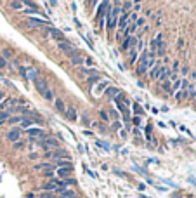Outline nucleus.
Segmentation results:
<instances>
[{
    "instance_id": "79ce46f5",
    "label": "nucleus",
    "mask_w": 196,
    "mask_h": 198,
    "mask_svg": "<svg viewBox=\"0 0 196 198\" xmlns=\"http://www.w3.org/2000/svg\"><path fill=\"white\" fill-rule=\"evenodd\" d=\"M85 63H87V64H94V61H92L90 57H85Z\"/></svg>"
},
{
    "instance_id": "a18cd8bd",
    "label": "nucleus",
    "mask_w": 196,
    "mask_h": 198,
    "mask_svg": "<svg viewBox=\"0 0 196 198\" xmlns=\"http://www.w3.org/2000/svg\"><path fill=\"white\" fill-rule=\"evenodd\" d=\"M0 99H4V94H0Z\"/></svg>"
},
{
    "instance_id": "37998d69",
    "label": "nucleus",
    "mask_w": 196,
    "mask_h": 198,
    "mask_svg": "<svg viewBox=\"0 0 196 198\" xmlns=\"http://www.w3.org/2000/svg\"><path fill=\"white\" fill-rule=\"evenodd\" d=\"M52 176H54V172H50V170L45 172V177H52Z\"/></svg>"
},
{
    "instance_id": "6ab92c4d",
    "label": "nucleus",
    "mask_w": 196,
    "mask_h": 198,
    "mask_svg": "<svg viewBox=\"0 0 196 198\" xmlns=\"http://www.w3.org/2000/svg\"><path fill=\"white\" fill-rule=\"evenodd\" d=\"M59 198H78V196H76V193H75L73 190H66V191H64V193L61 195Z\"/></svg>"
},
{
    "instance_id": "dca6fc26",
    "label": "nucleus",
    "mask_w": 196,
    "mask_h": 198,
    "mask_svg": "<svg viewBox=\"0 0 196 198\" xmlns=\"http://www.w3.org/2000/svg\"><path fill=\"white\" fill-rule=\"evenodd\" d=\"M54 104H56V110H57V111H61V113L66 111V106H64V103L61 101V99H54Z\"/></svg>"
},
{
    "instance_id": "b1692460",
    "label": "nucleus",
    "mask_w": 196,
    "mask_h": 198,
    "mask_svg": "<svg viewBox=\"0 0 196 198\" xmlns=\"http://www.w3.org/2000/svg\"><path fill=\"white\" fill-rule=\"evenodd\" d=\"M23 2H11V7L14 9V11H21V9H23Z\"/></svg>"
},
{
    "instance_id": "cd10ccee",
    "label": "nucleus",
    "mask_w": 196,
    "mask_h": 198,
    "mask_svg": "<svg viewBox=\"0 0 196 198\" xmlns=\"http://www.w3.org/2000/svg\"><path fill=\"white\" fill-rule=\"evenodd\" d=\"M2 54H4V56H2V57H4L5 61H7L9 57L12 56V49H4V52H2Z\"/></svg>"
},
{
    "instance_id": "bb28decb",
    "label": "nucleus",
    "mask_w": 196,
    "mask_h": 198,
    "mask_svg": "<svg viewBox=\"0 0 196 198\" xmlns=\"http://www.w3.org/2000/svg\"><path fill=\"white\" fill-rule=\"evenodd\" d=\"M42 96L45 97V99H49V101H52V99H54V94H52V90H50V89H47L45 92L42 94Z\"/></svg>"
},
{
    "instance_id": "a211bd4d",
    "label": "nucleus",
    "mask_w": 196,
    "mask_h": 198,
    "mask_svg": "<svg viewBox=\"0 0 196 198\" xmlns=\"http://www.w3.org/2000/svg\"><path fill=\"white\" fill-rule=\"evenodd\" d=\"M56 165L59 169H68V167H73L71 165V162H68V160H57L56 162Z\"/></svg>"
},
{
    "instance_id": "f257e3e1",
    "label": "nucleus",
    "mask_w": 196,
    "mask_h": 198,
    "mask_svg": "<svg viewBox=\"0 0 196 198\" xmlns=\"http://www.w3.org/2000/svg\"><path fill=\"white\" fill-rule=\"evenodd\" d=\"M120 4H116L113 9L110 11V14H108V28L110 30H113L115 26L118 24V14H120V7H118Z\"/></svg>"
},
{
    "instance_id": "9d476101",
    "label": "nucleus",
    "mask_w": 196,
    "mask_h": 198,
    "mask_svg": "<svg viewBox=\"0 0 196 198\" xmlns=\"http://www.w3.org/2000/svg\"><path fill=\"white\" fill-rule=\"evenodd\" d=\"M49 157L50 158H61V160H66L68 158V155H66V151H63V150H57V151H54V153H49Z\"/></svg>"
},
{
    "instance_id": "4c0bfd02",
    "label": "nucleus",
    "mask_w": 196,
    "mask_h": 198,
    "mask_svg": "<svg viewBox=\"0 0 196 198\" xmlns=\"http://www.w3.org/2000/svg\"><path fill=\"white\" fill-rule=\"evenodd\" d=\"M85 125H90V120H89V116H83V120H82Z\"/></svg>"
},
{
    "instance_id": "a19ab883",
    "label": "nucleus",
    "mask_w": 196,
    "mask_h": 198,
    "mask_svg": "<svg viewBox=\"0 0 196 198\" xmlns=\"http://www.w3.org/2000/svg\"><path fill=\"white\" fill-rule=\"evenodd\" d=\"M179 70V63H173V66H172V71H177Z\"/></svg>"
},
{
    "instance_id": "aec40b11",
    "label": "nucleus",
    "mask_w": 196,
    "mask_h": 198,
    "mask_svg": "<svg viewBox=\"0 0 196 198\" xmlns=\"http://www.w3.org/2000/svg\"><path fill=\"white\" fill-rule=\"evenodd\" d=\"M24 78H31V80H35V78H37V70L30 68V70L26 71V75H24Z\"/></svg>"
},
{
    "instance_id": "412c9836",
    "label": "nucleus",
    "mask_w": 196,
    "mask_h": 198,
    "mask_svg": "<svg viewBox=\"0 0 196 198\" xmlns=\"http://www.w3.org/2000/svg\"><path fill=\"white\" fill-rule=\"evenodd\" d=\"M83 73H87V75H90V77H95V75H99V71L97 70H94V68H83Z\"/></svg>"
},
{
    "instance_id": "7ed1b4c3",
    "label": "nucleus",
    "mask_w": 196,
    "mask_h": 198,
    "mask_svg": "<svg viewBox=\"0 0 196 198\" xmlns=\"http://www.w3.org/2000/svg\"><path fill=\"white\" fill-rule=\"evenodd\" d=\"M33 82H35V87H37V90H38L40 94H44L47 89H49V87H47V80H45V78H42V77H37V78H35Z\"/></svg>"
},
{
    "instance_id": "473e14b6",
    "label": "nucleus",
    "mask_w": 196,
    "mask_h": 198,
    "mask_svg": "<svg viewBox=\"0 0 196 198\" xmlns=\"http://www.w3.org/2000/svg\"><path fill=\"white\" fill-rule=\"evenodd\" d=\"M130 59H132V63H136V59H137V51L136 49H130Z\"/></svg>"
},
{
    "instance_id": "f3484780",
    "label": "nucleus",
    "mask_w": 196,
    "mask_h": 198,
    "mask_svg": "<svg viewBox=\"0 0 196 198\" xmlns=\"http://www.w3.org/2000/svg\"><path fill=\"white\" fill-rule=\"evenodd\" d=\"M73 167H68V169H57V176L59 177H66L68 174H71Z\"/></svg>"
},
{
    "instance_id": "f8f14e48",
    "label": "nucleus",
    "mask_w": 196,
    "mask_h": 198,
    "mask_svg": "<svg viewBox=\"0 0 196 198\" xmlns=\"http://www.w3.org/2000/svg\"><path fill=\"white\" fill-rule=\"evenodd\" d=\"M64 115L68 116L70 120H71V122H76V118H78V115H76V111H75V108H71V106H70L68 110H66V111H64Z\"/></svg>"
},
{
    "instance_id": "9b49d317",
    "label": "nucleus",
    "mask_w": 196,
    "mask_h": 198,
    "mask_svg": "<svg viewBox=\"0 0 196 198\" xmlns=\"http://www.w3.org/2000/svg\"><path fill=\"white\" fill-rule=\"evenodd\" d=\"M170 75H172V71L167 70V68H162V71H160V75H158V82H165Z\"/></svg>"
},
{
    "instance_id": "ddd939ff",
    "label": "nucleus",
    "mask_w": 196,
    "mask_h": 198,
    "mask_svg": "<svg viewBox=\"0 0 196 198\" xmlns=\"http://www.w3.org/2000/svg\"><path fill=\"white\" fill-rule=\"evenodd\" d=\"M134 44H136V38H134V37H127V38H125V42H123V51L130 49Z\"/></svg>"
},
{
    "instance_id": "4468645a",
    "label": "nucleus",
    "mask_w": 196,
    "mask_h": 198,
    "mask_svg": "<svg viewBox=\"0 0 196 198\" xmlns=\"http://www.w3.org/2000/svg\"><path fill=\"white\" fill-rule=\"evenodd\" d=\"M35 122H40V120H31V118H23L21 120V125L23 127H26V129H31V125H33Z\"/></svg>"
},
{
    "instance_id": "0eeeda50",
    "label": "nucleus",
    "mask_w": 196,
    "mask_h": 198,
    "mask_svg": "<svg viewBox=\"0 0 196 198\" xmlns=\"http://www.w3.org/2000/svg\"><path fill=\"white\" fill-rule=\"evenodd\" d=\"M49 21H42V19H35V18H30L26 21V26L30 28H35V26H44V24H47Z\"/></svg>"
},
{
    "instance_id": "393cba45",
    "label": "nucleus",
    "mask_w": 196,
    "mask_h": 198,
    "mask_svg": "<svg viewBox=\"0 0 196 198\" xmlns=\"http://www.w3.org/2000/svg\"><path fill=\"white\" fill-rule=\"evenodd\" d=\"M121 7H123V9H120V11H123V14H127V11L130 7H134V4H132V2H123V4H121Z\"/></svg>"
},
{
    "instance_id": "ea45409f",
    "label": "nucleus",
    "mask_w": 196,
    "mask_h": 198,
    "mask_svg": "<svg viewBox=\"0 0 196 198\" xmlns=\"http://www.w3.org/2000/svg\"><path fill=\"white\" fill-rule=\"evenodd\" d=\"M21 146H23V144H21V142H14V150H19V148H21Z\"/></svg>"
},
{
    "instance_id": "20e7f679",
    "label": "nucleus",
    "mask_w": 196,
    "mask_h": 198,
    "mask_svg": "<svg viewBox=\"0 0 196 198\" xmlns=\"http://www.w3.org/2000/svg\"><path fill=\"white\" fill-rule=\"evenodd\" d=\"M49 35H52V38L54 40H57V42H66V37H64V33L63 31H59V30H56V28H49Z\"/></svg>"
},
{
    "instance_id": "c03bdc74",
    "label": "nucleus",
    "mask_w": 196,
    "mask_h": 198,
    "mask_svg": "<svg viewBox=\"0 0 196 198\" xmlns=\"http://www.w3.org/2000/svg\"><path fill=\"white\" fill-rule=\"evenodd\" d=\"M139 9H141V5H139V4H134V11L137 12V11H139Z\"/></svg>"
},
{
    "instance_id": "2f4dec72",
    "label": "nucleus",
    "mask_w": 196,
    "mask_h": 198,
    "mask_svg": "<svg viewBox=\"0 0 196 198\" xmlns=\"http://www.w3.org/2000/svg\"><path fill=\"white\" fill-rule=\"evenodd\" d=\"M144 23H146L144 18H137V21L134 23V24H136V28H139V26H144Z\"/></svg>"
},
{
    "instance_id": "c85d7f7f",
    "label": "nucleus",
    "mask_w": 196,
    "mask_h": 198,
    "mask_svg": "<svg viewBox=\"0 0 196 198\" xmlns=\"http://www.w3.org/2000/svg\"><path fill=\"white\" fill-rule=\"evenodd\" d=\"M134 31H136V24H134V23H132V24H128V26L125 28V33H127V35L134 33Z\"/></svg>"
},
{
    "instance_id": "5701e85b",
    "label": "nucleus",
    "mask_w": 196,
    "mask_h": 198,
    "mask_svg": "<svg viewBox=\"0 0 196 198\" xmlns=\"http://www.w3.org/2000/svg\"><path fill=\"white\" fill-rule=\"evenodd\" d=\"M106 87H108V83H106V82L99 83V85H97V87H95V89H94V90H95L94 94H95V96H99V94H101V90H102V89H106Z\"/></svg>"
},
{
    "instance_id": "a878e982",
    "label": "nucleus",
    "mask_w": 196,
    "mask_h": 198,
    "mask_svg": "<svg viewBox=\"0 0 196 198\" xmlns=\"http://www.w3.org/2000/svg\"><path fill=\"white\" fill-rule=\"evenodd\" d=\"M83 63H85V59H83V57H80V56L71 57V64H83Z\"/></svg>"
},
{
    "instance_id": "72a5a7b5",
    "label": "nucleus",
    "mask_w": 196,
    "mask_h": 198,
    "mask_svg": "<svg viewBox=\"0 0 196 198\" xmlns=\"http://www.w3.org/2000/svg\"><path fill=\"white\" fill-rule=\"evenodd\" d=\"M21 120H23L21 116H11V118H9L7 122H9V123H18V122H21Z\"/></svg>"
},
{
    "instance_id": "f03ea898",
    "label": "nucleus",
    "mask_w": 196,
    "mask_h": 198,
    "mask_svg": "<svg viewBox=\"0 0 196 198\" xmlns=\"http://www.w3.org/2000/svg\"><path fill=\"white\" fill-rule=\"evenodd\" d=\"M57 49H59V51H63V52H66L70 57L78 56V51H76V49L70 44V42H59V44H57Z\"/></svg>"
},
{
    "instance_id": "c9c22d12",
    "label": "nucleus",
    "mask_w": 196,
    "mask_h": 198,
    "mask_svg": "<svg viewBox=\"0 0 196 198\" xmlns=\"http://www.w3.org/2000/svg\"><path fill=\"white\" fill-rule=\"evenodd\" d=\"M99 115H101V118L104 120V122H110V118H108V113H106V111H101Z\"/></svg>"
},
{
    "instance_id": "4be33fe9",
    "label": "nucleus",
    "mask_w": 196,
    "mask_h": 198,
    "mask_svg": "<svg viewBox=\"0 0 196 198\" xmlns=\"http://www.w3.org/2000/svg\"><path fill=\"white\" fill-rule=\"evenodd\" d=\"M35 169H37V170H42V169L50 170V169H52V165H50V163H38V165H35Z\"/></svg>"
},
{
    "instance_id": "2eb2a0df",
    "label": "nucleus",
    "mask_w": 196,
    "mask_h": 198,
    "mask_svg": "<svg viewBox=\"0 0 196 198\" xmlns=\"http://www.w3.org/2000/svg\"><path fill=\"white\" fill-rule=\"evenodd\" d=\"M120 96V89L116 87H108V97H118Z\"/></svg>"
},
{
    "instance_id": "f704fd0d",
    "label": "nucleus",
    "mask_w": 196,
    "mask_h": 198,
    "mask_svg": "<svg viewBox=\"0 0 196 198\" xmlns=\"http://www.w3.org/2000/svg\"><path fill=\"white\" fill-rule=\"evenodd\" d=\"M5 66H7V61H5V59H4V57L0 56V70H4V68H5Z\"/></svg>"
},
{
    "instance_id": "423d86ee",
    "label": "nucleus",
    "mask_w": 196,
    "mask_h": 198,
    "mask_svg": "<svg viewBox=\"0 0 196 198\" xmlns=\"http://www.w3.org/2000/svg\"><path fill=\"white\" fill-rule=\"evenodd\" d=\"M162 63L160 61H155V64L151 66V71H149V78H158V75H160V71H162Z\"/></svg>"
},
{
    "instance_id": "1a4fd4ad",
    "label": "nucleus",
    "mask_w": 196,
    "mask_h": 198,
    "mask_svg": "<svg viewBox=\"0 0 196 198\" xmlns=\"http://www.w3.org/2000/svg\"><path fill=\"white\" fill-rule=\"evenodd\" d=\"M19 137H21V131H19V129H12V131L7 134V139L12 141V142H18Z\"/></svg>"
},
{
    "instance_id": "c756f323",
    "label": "nucleus",
    "mask_w": 196,
    "mask_h": 198,
    "mask_svg": "<svg viewBox=\"0 0 196 198\" xmlns=\"http://www.w3.org/2000/svg\"><path fill=\"white\" fill-rule=\"evenodd\" d=\"M162 87H163V90H167V92H170V90H172V85H170V82H168V80L162 82Z\"/></svg>"
},
{
    "instance_id": "e433bc0d",
    "label": "nucleus",
    "mask_w": 196,
    "mask_h": 198,
    "mask_svg": "<svg viewBox=\"0 0 196 198\" xmlns=\"http://www.w3.org/2000/svg\"><path fill=\"white\" fill-rule=\"evenodd\" d=\"M99 78H101V77H99V75H95V77H90V78H89V82H90V83H95V82H97Z\"/></svg>"
},
{
    "instance_id": "6e6552de",
    "label": "nucleus",
    "mask_w": 196,
    "mask_h": 198,
    "mask_svg": "<svg viewBox=\"0 0 196 198\" xmlns=\"http://www.w3.org/2000/svg\"><path fill=\"white\" fill-rule=\"evenodd\" d=\"M130 24V18H128V14H121V18L118 19V26H120V30L125 31V28Z\"/></svg>"
},
{
    "instance_id": "58836bf2",
    "label": "nucleus",
    "mask_w": 196,
    "mask_h": 198,
    "mask_svg": "<svg viewBox=\"0 0 196 198\" xmlns=\"http://www.w3.org/2000/svg\"><path fill=\"white\" fill-rule=\"evenodd\" d=\"M9 116V113H0V122H2V120H5Z\"/></svg>"
},
{
    "instance_id": "39448f33",
    "label": "nucleus",
    "mask_w": 196,
    "mask_h": 198,
    "mask_svg": "<svg viewBox=\"0 0 196 198\" xmlns=\"http://www.w3.org/2000/svg\"><path fill=\"white\" fill-rule=\"evenodd\" d=\"M42 144H44V150H49V148H59V142H57V139H52V137L42 139Z\"/></svg>"
},
{
    "instance_id": "7c9ffc66",
    "label": "nucleus",
    "mask_w": 196,
    "mask_h": 198,
    "mask_svg": "<svg viewBox=\"0 0 196 198\" xmlns=\"http://www.w3.org/2000/svg\"><path fill=\"white\" fill-rule=\"evenodd\" d=\"M40 198H57L54 193H50V191H44V193L40 195Z\"/></svg>"
}]
</instances>
